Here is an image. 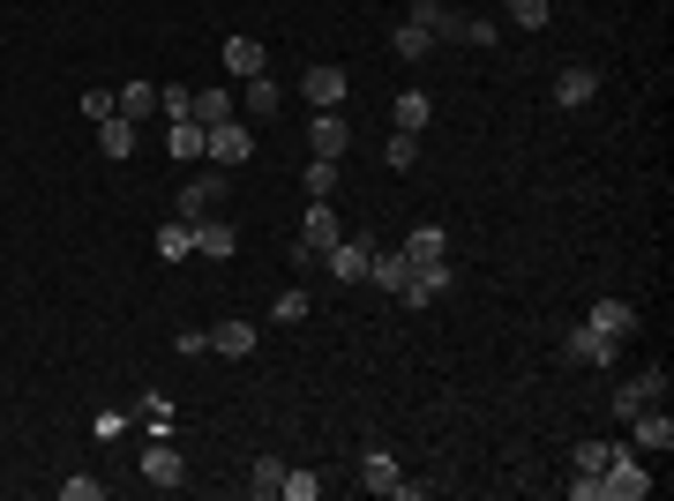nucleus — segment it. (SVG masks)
<instances>
[{
    "label": "nucleus",
    "instance_id": "2",
    "mask_svg": "<svg viewBox=\"0 0 674 501\" xmlns=\"http://www.w3.org/2000/svg\"><path fill=\"white\" fill-rule=\"evenodd\" d=\"M645 404H667V367H645L637 381H622V389H614V419H637Z\"/></svg>",
    "mask_w": 674,
    "mask_h": 501
},
{
    "label": "nucleus",
    "instance_id": "5",
    "mask_svg": "<svg viewBox=\"0 0 674 501\" xmlns=\"http://www.w3.org/2000/svg\"><path fill=\"white\" fill-rule=\"evenodd\" d=\"M450 292V254H435V262H412V277H404V308H427V300H442Z\"/></svg>",
    "mask_w": 674,
    "mask_h": 501
},
{
    "label": "nucleus",
    "instance_id": "39",
    "mask_svg": "<svg viewBox=\"0 0 674 501\" xmlns=\"http://www.w3.org/2000/svg\"><path fill=\"white\" fill-rule=\"evenodd\" d=\"M61 494H67V501H98V494H105V479H90V472H67Z\"/></svg>",
    "mask_w": 674,
    "mask_h": 501
},
{
    "label": "nucleus",
    "instance_id": "22",
    "mask_svg": "<svg viewBox=\"0 0 674 501\" xmlns=\"http://www.w3.org/2000/svg\"><path fill=\"white\" fill-rule=\"evenodd\" d=\"M233 248H240V233H233L225 217H202V225H196V254H217V262H225Z\"/></svg>",
    "mask_w": 674,
    "mask_h": 501
},
{
    "label": "nucleus",
    "instance_id": "11",
    "mask_svg": "<svg viewBox=\"0 0 674 501\" xmlns=\"http://www.w3.org/2000/svg\"><path fill=\"white\" fill-rule=\"evenodd\" d=\"M592 90H600V75H592V67H562V75H554V105H562V113L592 105Z\"/></svg>",
    "mask_w": 674,
    "mask_h": 501
},
{
    "label": "nucleus",
    "instance_id": "37",
    "mask_svg": "<svg viewBox=\"0 0 674 501\" xmlns=\"http://www.w3.org/2000/svg\"><path fill=\"white\" fill-rule=\"evenodd\" d=\"M315 494H323L315 472H285V487H277V501H315Z\"/></svg>",
    "mask_w": 674,
    "mask_h": 501
},
{
    "label": "nucleus",
    "instance_id": "36",
    "mask_svg": "<svg viewBox=\"0 0 674 501\" xmlns=\"http://www.w3.org/2000/svg\"><path fill=\"white\" fill-rule=\"evenodd\" d=\"M196 121H202V127L233 121V98H225V90H196Z\"/></svg>",
    "mask_w": 674,
    "mask_h": 501
},
{
    "label": "nucleus",
    "instance_id": "6",
    "mask_svg": "<svg viewBox=\"0 0 674 501\" xmlns=\"http://www.w3.org/2000/svg\"><path fill=\"white\" fill-rule=\"evenodd\" d=\"M337 240H345V233H337V210H330V202H315V210L300 217V240H292V248H300V254H315V262H323V254H330Z\"/></svg>",
    "mask_w": 674,
    "mask_h": 501
},
{
    "label": "nucleus",
    "instance_id": "10",
    "mask_svg": "<svg viewBox=\"0 0 674 501\" xmlns=\"http://www.w3.org/2000/svg\"><path fill=\"white\" fill-rule=\"evenodd\" d=\"M142 479H150V487H180V479H188L180 449H173V441H150V449H142Z\"/></svg>",
    "mask_w": 674,
    "mask_h": 501
},
{
    "label": "nucleus",
    "instance_id": "40",
    "mask_svg": "<svg viewBox=\"0 0 674 501\" xmlns=\"http://www.w3.org/2000/svg\"><path fill=\"white\" fill-rule=\"evenodd\" d=\"M121 427H128V412H90V435L98 441H121Z\"/></svg>",
    "mask_w": 674,
    "mask_h": 501
},
{
    "label": "nucleus",
    "instance_id": "30",
    "mask_svg": "<svg viewBox=\"0 0 674 501\" xmlns=\"http://www.w3.org/2000/svg\"><path fill=\"white\" fill-rule=\"evenodd\" d=\"M427 46H435V38H427L420 23H398V38H390V53H398V61H427Z\"/></svg>",
    "mask_w": 674,
    "mask_h": 501
},
{
    "label": "nucleus",
    "instance_id": "15",
    "mask_svg": "<svg viewBox=\"0 0 674 501\" xmlns=\"http://www.w3.org/2000/svg\"><path fill=\"white\" fill-rule=\"evenodd\" d=\"M308 135H315V158H345V150H352V127L337 121V105H330V113H315Z\"/></svg>",
    "mask_w": 674,
    "mask_h": 501
},
{
    "label": "nucleus",
    "instance_id": "9",
    "mask_svg": "<svg viewBox=\"0 0 674 501\" xmlns=\"http://www.w3.org/2000/svg\"><path fill=\"white\" fill-rule=\"evenodd\" d=\"M217 61H225V75H240V83H248V75H270V53L255 46V38H240V30L217 46Z\"/></svg>",
    "mask_w": 674,
    "mask_h": 501
},
{
    "label": "nucleus",
    "instance_id": "18",
    "mask_svg": "<svg viewBox=\"0 0 674 501\" xmlns=\"http://www.w3.org/2000/svg\"><path fill=\"white\" fill-rule=\"evenodd\" d=\"M614 352H622V345L600 337V329H570V360H577V367H607Z\"/></svg>",
    "mask_w": 674,
    "mask_h": 501
},
{
    "label": "nucleus",
    "instance_id": "19",
    "mask_svg": "<svg viewBox=\"0 0 674 501\" xmlns=\"http://www.w3.org/2000/svg\"><path fill=\"white\" fill-rule=\"evenodd\" d=\"M360 487H367V494H398V487H404V479H398V456L367 449V464H360Z\"/></svg>",
    "mask_w": 674,
    "mask_h": 501
},
{
    "label": "nucleus",
    "instance_id": "35",
    "mask_svg": "<svg viewBox=\"0 0 674 501\" xmlns=\"http://www.w3.org/2000/svg\"><path fill=\"white\" fill-rule=\"evenodd\" d=\"M270 322H308V285L277 292V300H270Z\"/></svg>",
    "mask_w": 674,
    "mask_h": 501
},
{
    "label": "nucleus",
    "instance_id": "41",
    "mask_svg": "<svg viewBox=\"0 0 674 501\" xmlns=\"http://www.w3.org/2000/svg\"><path fill=\"white\" fill-rule=\"evenodd\" d=\"M570 501H607V487H600V472H577V479H570Z\"/></svg>",
    "mask_w": 674,
    "mask_h": 501
},
{
    "label": "nucleus",
    "instance_id": "12",
    "mask_svg": "<svg viewBox=\"0 0 674 501\" xmlns=\"http://www.w3.org/2000/svg\"><path fill=\"white\" fill-rule=\"evenodd\" d=\"M367 254H375L367 240H337V248L323 254V262H330V277H337V285H360V277H367Z\"/></svg>",
    "mask_w": 674,
    "mask_h": 501
},
{
    "label": "nucleus",
    "instance_id": "8",
    "mask_svg": "<svg viewBox=\"0 0 674 501\" xmlns=\"http://www.w3.org/2000/svg\"><path fill=\"white\" fill-rule=\"evenodd\" d=\"M217 202H225V180H217V173H202V180H180V217H188V225L217 217Z\"/></svg>",
    "mask_w": 674,
    "mask_h": 501
},
{
    "label": "nucleus",
    "instance_id": "13",
    "mask_svg": "<svg viewBox=\"0 0 674 501\" xmlns=\"http://www.w3.org/2000/svg\"><path fill=\"white\" fill-rule=\"evenodd\" d=\"M629 441H637V449H674V419L660 404H645V412L629 419Z\"/></svg>",
    "mask_w": 674,
    "mask_h": 501
},
{
    "label": "nucleus",
    "instance_id": "25",
    "mask_svg": "<svg viewBox=\"0 0 674 501\" xmlns=\"http://www.w3.org/2000/svg\"><path fill=\"white\" fill-rule=\"evenodd\" d=\"M404 254H412V262H435V254H450V233H442V225H412V233H404Z\"/></svg>",
    "mask_w": 674,
    "mask_h": 501
},
{
    "label": "nucleus",
    "instance_id": "26",
    "mask_svg": "<svg viewBox=\"0 0 674 501\" xmlns=\"http://www.w3.org/2000/svg\"><path fill=\"white\" fill-rule=\"evenodd\" d=\"M277 487H285V464H277V456H255V464H248V494L277 501Z\"/></svg>",
    "mask_w": 674,
    "mask_h": 501
},
{
    "label": "nucleus",
    "instance_id": "42",
    "mask_svg": "<svg viewBox=\"0 0 674 501\" xmlns=\"http://www.w3.org/2000/svg\"><path fill=\"white\" fill-rule=\"evenodd\" d=\"M83 113L90 121H113V90H83Z\"/></svg>",
    "mask_w": 674,
    "mask_h": 501
},
{
    "label": "nucleus",
    "instance_id": "17",
    "mask_svg": "<svg viewBox=\"0 0 674 501\" xmlns=\"http://www.w3.org/2000/svg\"><path fill=\"white\" fill-rule=\"evenodd\" d=\"M173 419H180V412H173V397H165V389H142V435H150V441H173Z\"/></svg>",
    "mask_w": 674,
    "mask_h": 501
},
{
    "label": "nucleus",
    "instance_id": "3",
    "mask_svg": "<svg viewBox=\"0 0 674 501\" xmlns=\"http://www.w3.org/2000/svg\"><path fill=\"white\" fill-rule=\"evenodd\" d=\"M600 487H607V501H645V494H652V472H645V464L622 449V456L600 472Z\"/></svg>",
    "mask_w": 674,
    "mask_h": 501
},
{
    "label": "nucleus",
    "instance_id": "33",
    "mask_svg": "<svg viewBox=\"0 0 674 501\" xmlns=\"http://www.w3.org/2000/svg\"><path fill=\"white\" fill-rule=\"evenodd\" d=\"M158 113H165V121H196V90H188V83L158 90Z\"/></svg>",
    "mask_w": 674,
    "mask_h": 501
},
{
    "label": "nucleus",
    "instance_id": "1",
    "mask_svg": "<svg viewBox=\"0 0 674 501\" xmlns=\"http://www.w3.org/2000/svg\"><path fill=\"white\" fill-rule=\"evenodd\" d=\"M202 158H210L217 173H240V165L255 158V135L240 121H217V127H202Z\"/></svg>",
    "mask_w": 674,
    "mask_h": 501
},
{
    "label": "nucleus",
    "instance_id": "27",
    "mask_svg": "<svg viewBox=\"0 0 674 501\" xmlns=\"http://www.w3.org/2000/svg\"><path fill=\"white\" fill-rule=\"evenodd\" d=\"M158 254H165V262H180V254H196V225H188V217H173V225H158Z\"/></svg>",
    "mask_w": 674,
    "mask_h": 501
},
{
    "label": "nucleus",
    "instance_id": "20",
    "mask_svg": "<svg viewBox=\"0 0 674 501\" xmlns=\"http://www.w3.org/2000/svg\"><path fill=\"white\" fill-rule=\"evenodd\" d=\"M165 150H173V165H196L202 158V121H165Z\"/></svg>",
    "mask_w": 674,
    "mask_h": 501
},
{
    "label": "nucleus",
    "instance_id": "14",
    "mask_svg": "<svg viewBox=\"0 0 674 501\" xmlns=\"http://www.w3.org/2000/svg\"><path fill=\"white\" fill-rule=\"evenodd\" d=\"M585 329H600V337H614V345H622V337H637V308H629V300H600Z\"/></svg>",
    "mask_w": 674,
    "mask_h": 501
},
{
    "label": "nucleus",
    "instance_id": "32",
    "mask_svg": "<svg viewBox=\"0 0 674 501\" xmlns=\"http://www.w3.org/2000/svg\"><path fill=\"white\" fill-rule=\"evenodd\" d=\"M614 456H622V449H614V441H607V435H592V441H577V472H607V464H614Z\"/></svg>",
    "mask_w": 674,
    "mask_h": 501
},
{
    "label": "nucleus",
    "instance_id": "7",
    "mask_svg": "<svg viewBox=\"0 0 674 501\" xmlns=\"http://www.w3.org/2000/svg\"><path fill=\"white\" fill-rule=\"evenodd\" d=\"M300 98H308L315 113H330L337 98H345V67H337V61H315L308 75H300Z\"/></svg>",
    "mask_w": 674,
    "mask_h": 501
},
{
    "label": "nucleus",
    "instance_id": "38",
    "mask_svg": "<svg viewBox=\"0 0 674 501\" xmlns=\"http://www.w3.org/2000/svg\"><path fill=\"white\" fill-rule=\"evenodd\" d=\"M495 38H502V23H495V15H465V46H479V53H487Z\"/></svg>",
    "mask_w": 674,
    "mask_h": 501
},
{
    "label": "nucleus",
    "instance_id": "28",
    "mask_svg": "<svg viewBox=\"0 0 674 501\" xmlns=\"http://www.w3.org/2000/svg\"><path fill=\"white\" fill-rule=\"evenodd\" d=\"M277 105H285V90H277L270 75H248V113H255V121H270Z\"/></svg>",
    "mask_w": 674,
    "mask_h": 501
},
{
    "label": "nucleus",
    "instance_id": "16",
    "mask_svg": "<svg viewBox=\"0 0 674 501\" xmlns=\"http://www.w3.org/2000/svg\"><path fill=\"white\" fill-rule=\"evenodd\" d=\"M210 352L248 360V352H255V322H240V314H233V322H217V329H210Z\"/></svg>",
    "mask_w": 674,
    "mask_h": 501
},
{
    "label": "nucleus",
    "instance_id": "34",
    "mask_svg": "<svg viewBox=\"0 0 674 501\" xmlns=\"http://www.w3.org/2000/svg\"><path fill=\"white\" fill-rule=\"evenodd\" d=\"M337 180H345V173H337V158H315V165H308V195H315V202H330Z\"/></svg>",
    "mask_w": 674,
    "mask_h": 501
},
{
    "label": "nucleus",
    "instance_id": "4",
    "mask_svg": "<svg viewBox=\"0 0 674 501\" xmlns=\"http://www.w3.org/2000/svg\"><path fill=\"white\" fill-rule=\"evenodd\" d=\"M412 23L435 38V46H465V15L450 0H412Z\"/></svg>",
    "mask_w": 674,
    "mask_h": 501
},
{
    "label": "nucleus",
    "instance_id": "29",
    "mask_svg": "<svg viewBox=\"0 0 674 501\" xmlns=\"http://www.w3.org/2000/svg\"><path fill=\"white\" fill-rule=\"evenodd\" d=\"M502 15H510L517 30H539V23L554 15V0H502Z\"/></svg>",
    "mask_w": 674,
    "mask_h": 501
},
{
    "label": "nucleus",
    "instance_id": "31",
    "mask_svg": "<svg viewBox=\"0 0 674 501\" xmlns=\"http://www.w3.org/2000/svg\"><path fill=\"white\" fill-rule=\"evenodd\" d=\"M412 158H420V135H390V142H383V165H390V173H412Z\"/></svg>",
    "mask_w": 674,
    "mask_h": 501
},
{
    "label": "nucleus",
    "instance_id": "24",
    "mask_svg": "<svg viewBox=\"0 0 674 501\" xmlns=\"http://www.w3.org/2000/svg\"><path fill=\"white\" fill-rule=\"evenodd\" d=\"M113 113H121V121H150V113H158V83H128V90L113 98Z\"/></svg>",
    "mask_w": 674,
    "mask_h": 501
},
{
    "label": "nucleus",
    "instance_id": "21",
    "mask_svg": "<svg viewBox=\"0 0 674 501\" xmlns=\"http://www.w3.org/2000/svg\"><path fill=\"white\" fill-rule=\"evenodd\" d=\"M390 121H398L404 135H420V127L435 121V105H427V90H398V105H390Z\"/></svg>",
    "mask_w": 674,
    "mask_h": 501
},
{
    "label": "nucleus",
    "instance_id": "23",
    "mask_svg": "<svg viewBox=\"0 0 674 501\" xmlns=\"http://www.w3.org/2000/svg\"><path fill=\"white\" fill-rule=\"evenodd\" d=\"M98 150H105L113 165H121V158H135V121H121V113H113V121H98Z\"/></svg>",
    "mask_w": 674,
    "mask_h": 501
}]
</instances>
